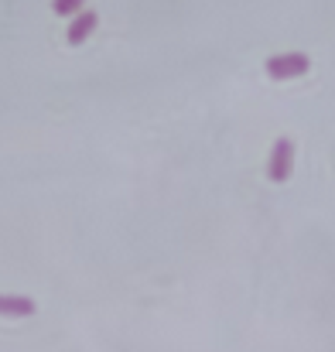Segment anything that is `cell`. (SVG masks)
Returning <instances> with one entry per match:
<instances>
[{
    "instance_id": "obj_5",
    "label": "cell",
    "mask_w": 335,
    "mask_h": 352,
    "mask_svg": "<svg viewBox=\"0 0 335 352\" xmlns=\"http://www.w3.org/2000/svg\"><path fill=\"white\" fill-rule=\"evenodd\" d=\"M52 7H55V14L72 17V14H79V10H83V0H52Z\"/></svg>"
},
{
    "instance_id": "obj_3",
    "label": "cell",
    "mask_w": 335,
    "mask_h": 352,
    "mask_svg": "<svg viewBox=\"0 0 335 352\" xmlns=\"http://www.w3.org/2000/svg\"><path fill=\"white\" fill-rule=\"evenodd\" d=\"M96 21H100V17H96V10H79V14H76V21H72V24H69V31H65L69 45H76V48H79V45L93 34Z\"/></svg>"
},
{
    "instance_id": "obj_2",
    "label": "cell",
    "mask_w": 335,
    "mask_h": 352,
    "mask_svg": "<svg viewBox=\"0 0 335 352\" xmlns=\"http://www.w3.org/2000/svg\"><path fill=\"white\" fill-rule=\"evenodd\" d=\"M291 164H294V144L288 137H277L274 151H270V161H267V175L270 182H288L291 178Z\"/></svg>"
},
{
    "instance_id": "obj_4",
    "label": "cell",
    "mask_w": 335,
    "mask_h": 352,
    "mask_svg": "<svg viewBox=\"0 0 335 352\" xmlns=\"http://www.w3.org/2000/svg\"><path fill=\"white\" fill-rule=\"evenodd\" d=\"M0 315L3 318H28V315H34V301L24 294H0Z\"/></svg>"
},
{
    "instance_id": "obj_1",
    "label": "cell",
    "mask_w": 335,
    "mask_h": 352,
    "mask_svg": "<svg viewBox=\"0 0 335 352\" xmlns=\"http://www.w3.org/2000/svg\"><path fill=\"white\" fill-rule=\"evenodd\" d=\"M263 69H267V76H270L274 82H284V79L305 76V72L312 69V62H308V55H301V52H288V55H270Z\"/></svg>"
}]
</instances>
